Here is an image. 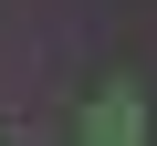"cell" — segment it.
<instances>
[{
  "instance_id": "cell-1",
  "label": "cell",
  "mask_w": 157,
  "mask_h": 146,
  "mask_svg": "<svg viewBox=\"0 0 157 146\" xmlns=\"http://www.w3.org/2000/svg\"><path fill=\"white\" fill-rule=\"evenodd\" d=\"M84 146H136V84H105L84 104Z\"/></svg>"
}]
</instances>
